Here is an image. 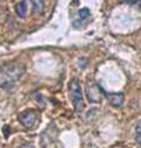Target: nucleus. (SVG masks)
Listing matches in <instances>:
<instances>
[{"label": "nucleus", "instance_id": "4", "mask_svg": "<svg viewBox=\"0 0 141 148\" xmlns=\"http://www.w3.org/2000/svg\"><path fill=\"white\" fill-rule=\"evenodd\" d=\"M15 11H16L19 17H25L26 16V12H27V3L26 1L17 3L16 6H15Z\"/></svg>", "mask_w": 141, "mask_h": 148}, {"label": "nucleus", "instance_id": "3", "mask_svg": "<svg viewBox=\"0 0 141 148\" xmlns=\"http://www.w3.org/2000/svg\"><path fill=\"white\" fill-rule=\"evenodd\" d=\"M108 98H109V101L113 106H121L123 104V100H124V95L123 94H109L108 95Z\"/></svg>", "mask_w": 141, "mask_h": 148}, {"label": "nucleus", "instance_id": "2", "mask_svg": "<svg viewBox=\"0 0 141 148\" xmlns=\"http://www.w3.org/2000/svg\"><path fill=\"white\" fill-rule=\"evenodd\" d=\"M19 120L26 128H35L40 122V112L34 109L25 110L19 115Z\"/></svg>", "mask_w": 141, "mask_h": 148}, {"label": "nucleus", "instance_id": "8", "mask_svg": "<svg viewBox=\"0 0 141 148\" xmlns=\"http://www.w3.org/2000/svg\"><path fill=\"white\" fill-rule=\"evenodd\" d=\"M21 148H35V147L32 146V145H25V146H22Z\"/></svg>", "mask_w": 141, "mask_h": 148}, {"label": "nucleus", "instance_id": "6", "mask_svg": "<svg viewBox=\"0 0 141 148\" xmlns=\"http://www.w3.org/2000/svg\"><path fill=\"white\" fill-rule=\"evenodd\" d=\"M44 9V3L42 1H34L32 3V12L34 14H40Z\"/></svg>", "mask_w": 141, "mask_h": 148}, {"label": "nucleus", "instance_id": "1", "mask_svg": "<svg viewBox=\"0 0 141 148\" xmlns=\"http://www.w3.org/2000/svg\"><path fill=\"white\" fill-rule=\"evenodd\" d=\"M69 94L70 100L77 111H81L83 108V94H82V88L79 85V82L76 78H73L69 83Z\"/></svg>", "mask_w": 141, "mask_h": 148}, {"label": "nucleus", "instance_id": "7", "mask_svg": "<svg viewBox=\"0 0 141 148\" xmlns=\"http://www.w3.org/2000/svg\"><path fill=\"white\" fill-rule=\"evenodd\" d=\"M79 17L82 18V20H84V18H87L89 16V10L88 9H82V10H79Z\"/></svg>", "mask_w": 141, "mask_h": 148}, {"label": "nucleus", "instance_id": "5", "mask_svg": "<svg viewBox=\"0 0 141 148\" xmlns=\"http://www.w3.org/2000/svg\"><path fill=\"white\" fill-rule=\"evenodd\" d=\"M135 140H136V143L141 147V120L135 126Z\"/></svg>", "mask_w": 141, "mask_h": 148}]
</instances>
